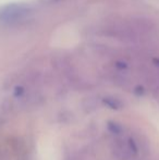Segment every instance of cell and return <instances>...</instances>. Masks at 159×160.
Segmentation results:
<instances>
[{
  "mask_svg": "<svg viewBox=\"0 0 159 160\" xmlns=\"http://www.w3.org/2000/svg\"><path fill=\"white\" fill-rule=\"evenodd\" d=\"M104 102L105 105H107L109 108H111L113 110H119L121 108H123L122 101L118 98H115V97H105Z\"/></svg>",
  "mask_w": 159,
  "mask_h": 160,
  "instance_id": "cell-2",
  "label": "cell"
},
{
  "mask_svg": "<svg viewBox=\"0 0 159 160\" xmlns=\"http://www.w3.org/2000/svg\"><path fill=\"white\" fill-rule=\"evenodd\" d=\"M30 7L22 3H10L0 8V22L12 24L20 22L30 14Z\"/></svg>",
  "mask_w": 159,
  "mask_h": 160,
  "instance_id": "cell-1",
  "label": "cell"
},
{
  "mask_svg": "<svg viewBox=\"0 0 159 160\" xmlns=\"http://www.w3.org/2000/svg\"><path fill=\"white\" fill-rule=\"evenodd\" d=\"M23 93V88H22V87H17V88H15V96H20L21 95V94Z\"/></svg>",
  "mask_w": 159,
  "mask_h": 160,
  "instance_id": "cell-4",
  "label": "cell"
},
{
  "mask_svg": "<svg viewBox=\"0 0 159 160\" xmlns=\"http://www.w3.org/2000/svg\"><path fill=\"white\" fill-rule=\"evenodd\" d=\"M108 128L113 134H120L122 132V127H121L119 123L113 122V121H109L108 122Z\"/></svg>",
  "mask_w": 159,
  "mask_h": 160,
  "instance_id": "cell-3",
  "label": "cell"
}]
</instances>
